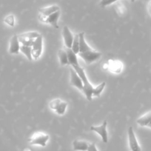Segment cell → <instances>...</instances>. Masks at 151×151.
I'll return each mask as SVG.
<instances>
[{
	"label": "cell",
	"instance_id": "cell-1",
	"mask_svg": "<svg viewBox=\"0 0 151 151\" xmlns=\"http://www.w3.org/2000/svg\"><path fill=\"white\" fill-rule=\"evenodd\" d=\"M79 56L82 58L87 65H91L93 62L99 60L101 56V53L96 51L91 48L85 41V33H79Z\"/></svg>",
	"mask_w": 151,
	"mask_h": 151
},
{
	"label": "cell",
	"instance_id": "cell-2",
	"mask_svg": "<svg viewBox=\"0 0 151 151\" xmlns=\"http://www.w3.org/2000/svg\"><path fill=\"white\" fill-rule=\"evenodd\" d=\"M72 68L75 70V71L78 73V75L80 76V78L82 79V82H83V89H82V92L84 93V94L85 95L88 101H91L93 97V93H94V90L95 88L90 83L89 80L88 79V76H87L86 73H85V70L82 68H81L79 65H74L72 66Z\"/></svg>",
	"mask_w": 151,
	"mask_h": 151
},
{
	"label": "cell",
	"instance_id": "cell-3",
	"mask_svg": "<svg viewBox=\"0 0 151 151\" xmlns=\"http://www.w3.org/2000/svg\"><path fill=\"white\" fill-rule=\"evenodd\" d=\"M49 139H50L49 135L38 132L35 133L29 138L28 142L31 145H40L42 147H45Z\"/></svg>",
	"mask_w": 151,
	"mask_h": 151
},
{
	"label": "cell",
	"instance_id": "cell-4",
	"mask_svg": "<svg viewBox=\"0 0 151 151\" xmlns=\"http://www.w3.org/2000/svg\"><path fill=\"white\" fill-rule=\"evenodd\" d=\"M40 35V33L36 31H30L22 33L18 36L19 41L20 44L23 45L31 46L32 47L33 42H34V40Z\"/></svg>",
	"mask_w": 151,
	"mask_h": 151
},
{
	"label": "cell",
	"instance_id": "cell-5",
	"mask_svg": "<svg viewBox=\"0 0 151 151\" xmlns=\"http://www.w3.org/2000/svg\"><path fill=\"white\" fill-rule=\"evenodd\" d=\"M43 45V36L41 34L34 40L33 45H32V58L37 59L40 57L42 52Z\"/></svg>",
	"mask_w": 151,
	"mask_h": 151
},
{
	"label": "cell",
	"instance_id": "cell-6",
	"mask_svg": "<svg viewBox=\"0 0 151 151\" xmlns=\"http://www.w3.org/2000/svg\"><path fill=\"white\" fill-rule=\"evenodd\" d=\"M127 135H128V142L129 147L131 151H142L140 145L138 142L137 139H136V134L132 127H130L127 130Z\"/></svg>",
	"mask_w": 151,
	"mask_h": 151
},
{
	"label": "cell",
	"instance_id": "cell-7",
	"mask_svg": "<svg viewBox=\"0 0 151 151\" xmlns=\"http://www.w3.org/2000/svg\"><path fill=\"white\" fill-rule=\"evenodd\" d=\"M107 122L106 120L103 122L102 124L100 126H91V130L94 131L96 133H98L101 138V140L104 143H107L108 142V135H107Z\"/></svg>",
	"mask_w": 151,
	"mask_h": 151
},
{
	"label": "cell",
	"instance_id": "cell-8",
	"mask_svg": "<svg viewBox=\"0 0 151 151\" xmlns=\"http://www.w3.org/2000/svg\"><path fill=\"white\" fill-rule=\"evenodd\" d=\"M60 8L58 5H51V6L45 7V8H42L39 10V12H40V14H39V20L41 21L42 22H43V20L46 18L47 17L50 16V14H53L56 11H59Z\"/></svg>",
	"mask_w": 151,
	"mask_h": 151
},
{
	"label": "cell",
	"instance_id": "cell-9",
	"mask_svg": "<svg viewBox=\"0 0 151 151\" xmlns=\"http://www.w3.org/2000/svg\"><path fill=\"white\" fill-rule=\"evenodd\" d=\"M70 85L76 88L77 89L82 91V89H83V82H82L80 76L78 75L77 73L76 72L75 70L73 68H71L70 70Z\"/></svg>",
	"mask_w": 151,
	"mask_h": 151
},
{
	"label": "cell",
	"instance_id": "cell-10",
	"mask_svg": "<svg viewBox=\"0 0 151 151\" xmlns=\"http://www.w3.org/2000/svg\"><path fill=\"white\" fill-rule=\"evenodd\" d=\"M123 68V65L120 61L114 60V59H110L108 62L104 65V68L109 70L110 72L115 73H119L122 71Z\"/></svg>",
	"mask_w": 151,
	"mask_h": 151
},
{
	"label": "cell",
	"instance_id": "cell-11",
	"mask_svg": "<svg viewBox=\"0 0 151 151\" xmlns=\"http://www.w3.org/2000/svg\"><path fill=\"white\" fill-rule=\"evenodd\" d=\"M62 36H63L64 42L66 46V48H71L74 36L72 34L68 26H65L62 29Z\"/></svg>",
	"mask_w": 151,
	"mask_h": 151
},
{
	"label": "cell",
	"instance_id": "cell-12",
	"mask_svg": "<svg viewBox=\"0 0 151 151\" xmlns=\"http://www.w3.org/2000/svg\"><path fill=\"white\" fill-rule=\"evenodd\" d=\"M61 11H56L53 14H50V16L46 17L44 20H43L42 22L46 23V24H49L51 26L54 27L55 28H59V25H58V20H59V17H60Z\"/></svg>",
	"mask_w": 151,
	"mask_h": 151
},
{
	"label": "cell",
	"instance_id": "cell-13",
	"mask_svg": "<svg viewBox=\"0 0 151 151\" xmlns=\"http://www.w3.org/2000/svg\"><path fill=\"white\" fill-rule=\"evenodd\" d=\"M20 51V42L17 35H14L10 41L9 53L11 54H18Z\"/></svg>",
	"mask_w": 151,
	"mask_h": 151
},
{
	"label": "cell",
	"instance_id": "cell-14",
	"mask_svg": "<svg viewBox=\"0 0 151 151\" xmlns=\"http://www.w3.org/2000/svg\"><path fill=\"white\" fill-rule=\"evenodd\" d=\"M136 123L141 127H147L151 128V110L147 112L143 116L136 120Z\"/></svg>",
	"mask_w": 151,
	"mask_h": 151
},
{
	"label": "cell",
	"instance_id": "cell-15",
	"mask_svg": "<svg viewBox=\"0 0 151 151\" xmlns=\"http://www.w3.org/2000/svg\"><path fill=\"white\" fill-rule=\"evenodd\" d=\"M89 142L82 140H74L73 142V148L75 151H87Z\"/></svg>",
	"mask_w": 151,
	"mask_h": 151
},
{
	"label": "cell",
	"instance_id": "cell-16",
	"mask_svg": "<svg viewBox=\"0 0 151 151\" xmlns=\"http://www.w3.org/2000/svg\"><path fill=\"white\" fill-rule=\"evenodd\" d=\"M67 54H68V65H70L71 67L74 66V65H79V62H78L77 56L76 54L74 53L71 48H66Z\"/></svg>",
	"mask_w": 151,
	"mask_h": 151
},
{
	"label": "cell",
	"instance_id": "cell-17",
	"mask_svg": "<svg viewBox=\"0 0 151 151\" xmlns=\"http://www.w3.org/2000/svg\"><path fill=\"white\" fill-rule=\"evenodd\" d=\"M58 56H59V62H60L61 65L65 66V65H68V58L66 50H63V49H60L59 52H58Z\"/></svg>",
	"mask_w": 151,
	"mask_h": 151
},
{
	"label": "cell",
	"instance_id": "cell-18",
	"mask_svg": "<svg viewBox=\"0 0 151 151\" xmlns=\"http://www.w3.org/2000/svg\"><path fill=\"white\" fill-rule=\"evenodd\" d=\"M20 52L23 53V54L25 55L26 57L27 58V59L30 61H31L33 59L32 58V47L31 46H27V45H20Z\"/></svg>",
	"mask_w": 151,
	"mask_h": 151
},
{
	"label": "cell",
	"instance_id": "cell-19",
	"mask_svg": "<svg viewBox=\"0 0 151 151\" xmlns=\"http://www.w3.org/2000/svg\"><path fill=\"white\" fill-rule=\"evenodd\" d=\"M71 49L73 51L76 53L78 54L79 52V34H76L74 36L72 46H71Z\"/></svg>",
	"mask_w": 151,
	"mask_h": 151
},
{
	"label": "cell",
	"instance_id": "cell-20",
	"mask_svg": "<svg viewBox=\"0 0 151 151\" xmlns=\"http://www.w3.org/2000/svg\"><path fill=\"white\" fill-rule=\"evenodd\" d=\"M67 107H68V103L66 101H61L60 103L59 104V105L57 106L56 109H55V111L57 114L59 115H64L66 111Z\"/></svg>",
	"mask_w": 151,
	"mask_h": 151
},
{
	"label": "cell",
	"instance_id": "cell-21",
	"mask_svg": "<svg viewBox=\"0 0 151 151\" xmlns=\"http://www.w3.org/2000/svg\"><path fill=\"white\" fill-rule=\"evenodd\" d=\"M105 85H106L105 82H102V83L100 84L99 85L96 87L95 90H94L93 96H99L100 94L101 93V92L104 91V88H105Z\"/></svg>",
	"mask_w": 151,
	"mask_h": 151
},
{
	"label": "cell",
	"instance_id": "cell-22",
	"mask_svg": "<svg viewBox=\"0 0 151 151\" xmlns=\"http://www.w3.org/2000/svg\"><path fill=\"white\" fill-rule=\"evenodd\" d=\"M4 22L5 24L11 26V27H14L15 25V18H14V15H8L4 19Z\"/></svg>",
	"mask_w": 151,
	"mask_h": 151
},
{
	"label": "cell",
	"instance_id": "cell-23",
	"mask_svg": "<svg viewBox=\"0 0 151 151\" xmlns=\"http://www.w3.org/2000/svg\"><path fill=\"white\" fill-rule=\"evenodd\" d=\"M116 11L119 15H123L125 12V7L124 6V5H122V3H118L116 5Z\"/></svg>",
	"mask_w": 151,
	"mask_h": 151
},
{
	"label": "cell",
	"instance_id": "cell-24",
	"mask_svg": "<svg viewBox=\"0 0 151 151\" xmlns=\"http://www.w3.org/2000/svg\"><path fill=\"white\" fill-rule=\"evenodd\" d=\"M61 101H62V100L59 99H56L52 100L50 102V104H49V107H50V108L51 109V110H55V109L57 107V106L59 105V104L60 103Z\"/></svg>",
	"mask_w": 151,
	"mask_h": 151
},
{
	"label": "cell",
	"instance_id": "cell-25",
	"mask_svg": "<svg viewBox=\"0 0 151 151\" xmlns=\"http://www.w3.org/2000/svg\"><path fill=\"white\" fill-rule=\"evenodd\" d=\"M117 1H119V0H101L99 5L100 6L104 8V7L108 6V5H111V4L114 3V2H117Z\"/></svg>",
	"mask_w": 151,
	"mask_h": 151
},
{
	"label": "cell",
	"instance_id": "cell-26",
	"mask_svg": "<svg viewBox=\"0 0 151 151\" xmlns=\"http://www.w3.org/2000/svg\"><path fill=\"white\" fill-rule=\"evenodd\" d=\"M87 151H99V150H98L95 143H90L89 146H88V150Z\"/></svg>",
	"mask_w": 151,
	"mask_h": 151
},
{
	"label": "cell",
	"instance_id": "cell-27",
	"mask_svg": "<svg viewBox=\"0 0 151 151\" xmlns=\"http://www.w3.org/2000/svg\"><path fill=\"white\" fill-rule=\"evenodd\" d=\"M147 11L148 13L151 15V0L148 2V5H147Z\"/></svg>",
	"mask_w": 151,
	"mask_h": 151
},
{
	"label": "cell",
	"instance_id": "cell-28",
	"mask_svg": "<svg viewBox=\"0 0 151 151\" xmlns=\"http://www.w3.org/2000/svg\"><path fill=\"white\" fill-rule=\"evenodd\" d=\"M23 151H32V150L30 149V148H25Z\"/></svg>",
	"mask_w": 151,
	"mask_h": 151
},
{
	"label": "cell",
	"instance_id": "cell-29",
	"mask_svg": "<svg viewBox=\"0 0 151 151\" xmlns=\"http://www.w3.org/2000/svg\"><path fill=\"white\" fill-rule=\"evenodd\" d=\"M131 2H135V0H131Z\"/></svg>",
	"mask_w": 151,
	"mask_h": 151
}]
</instances>
